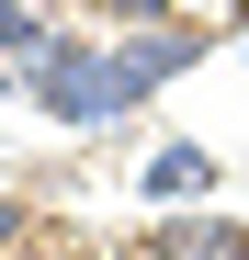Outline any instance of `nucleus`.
<instances>
[{"mask_svg": "<svg viewBox=\"0 0 249 260\" xmlns=\"http://www.w3.org/2000/svg\"><path fill=\"white\" fill-rule=\"evenodd\" d=\"M46 46H57V34H46V23H34V12H23V0H0V57H46Z\"/></svg>", "mask_w": 249, "mask_h": 260, "instance_id": "obj_5", "label": "nucleus"}, {"mask_svg": "<svg viewBox=\"0 0 249 260\" xmlns=\"http://www.w3.org/2000/svg\"><path fill=\"white\" fill-rule=\"evenodd\" d=\"M147 260H249V226H238V215H159Z\"/></svg>", "mask_w": 249, "mask_h": 260, "instance_id": "obj_3", "label": "nucleus"}, {"mask_svg": "<svg viewBox=\"0 0 249 260\" xmlns=\"http://www.w3.org/2000/svg\"><path fill=\"white\" fill-rule=\"evenodd\" d=\"M0 238H12V204H0Z\"/></svg>", "mask_w": 249, "mask_h": 260, "instance_id": "obj_7", "label": "nucleus"}, {"mask_svg": "<svg viewBox=\"0 0 249 260\" xmlns=\"http://www.w3.org/2000/svg\"><path fill=\"white\" fill-rule=\"evenodd\" d=\"M193 57H204V23H136L124 46H102V124H113V113H136L147 91H170Z\"/></svg>", "mask_w": 249, "mask_h": 260, "instance_id": "obj_1", "label": "nucleus"}, {"mask_svg": "<svg viewBox=\"0 0 249 260\" xmlns=\"http://www.w3.org/2000/svg\"><path fill=\"white\" fill-rule=\"evenodd\" d=\"M113 23H170V0H102Z\"/></svg>", "mask_w": 249, "mask_h": 260, "instance_id": "obj_6", "label": "nucleus"}, {"mask_svg": "<svg viewBox=\"0 0 249 260\" xmlns=\"http://www.w3.org/2000/svg\"><path fill=\"white\" fill-rule=\"evenodd\" d=\"M34 102H46L57 124H102V46L57 34V46L34 57Z\"/></svg>", "mask_w": 249, "mask_h": 260, "instance_id": "obj_2", "label": "nucleus"}, {"mask_svg": "<svg viewBox=\"0 0 249 260\" xmlns=\"http://www.w3.org/2000/svg\"><path fill=\"white\" fill-rule=\"evenodd\" d=\"M204 181H215V158H204L193 136H170V147H147V170H136V192H159V204H193Z\"/></svg>", "mask_w": 249, "mask_h": 260, "instance_id": "obj_4", "label": "nucleus"}]
</instances>
